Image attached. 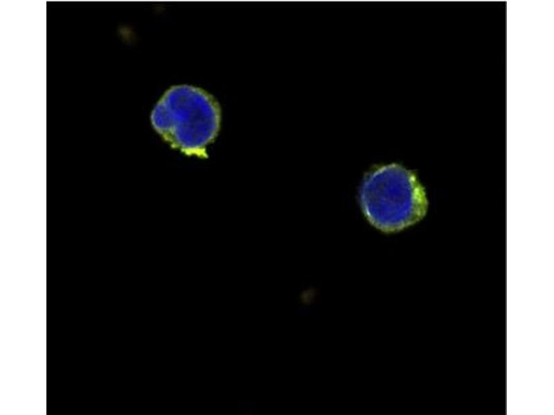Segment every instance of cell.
Masks as SVG:
<instances>
[{"label": "cell", "instance_id": "obj_1", "mask_svg": "<svg viewBox=\"0 0 554 415\" xmlns=\"http://www.w3.org/2000/svg\"><path fill=\"white\" fill-rule=\"evenodd\" d=\"M220 120V107L213 96L186 84L166 91L151 114L153 127L172 147L199 157L206 156Z\"/></svg>", "mask_w": 554, "mask_h": 415}, {"label": "cell", "instance_id": "obj_2", "mask_svg": "<svg viewBox=\"0 0 554 415\" xmlns=\"http://www.w3.org/2000/svg\"><path fill=\"white\" fill-rule=\"evenodd\" d=\"M359 198L368 221L386 232L416 223L428 209L425 188L416 175L396 163L375 167L366 174Z\"/></svg>", "mask_w": 554, "mask_h": 415}, {"label": "cell", "instance_id": "obj_3", "mask_svg": "<svg viewBox=\"0 0 554 415\" xmlns=\"http://www.w3.org/2000/svg\"><path fill=\"white\" fill-rule=\"evenodd\" d=\"M255 401L252 399H245L238 403V409L233 411L237 415H251L255 412Z\"/></svg>", "mask_w": 554, "mask_h": 415}]
</instances>
